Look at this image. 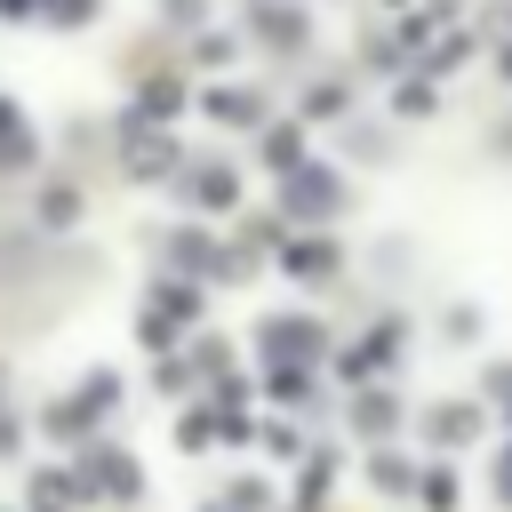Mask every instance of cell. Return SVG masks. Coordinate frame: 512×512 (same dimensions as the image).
<instances>
[{"mask_svg":"<svg viewBox=\"0 0 512 512\" xmlns=\"http://www.w3.org/2000/svg\"><path fill=\"white\" fill-rule=\"evenodd\" d=\"M80 488H88V496H96V488H104V496H136V464H128L120 448H88Z\"/></svg>","mask_w":512,"mask_h":512,"instance_id":"1","label":"cell"},{"mask_svg":"<svg viewBox=\"0 0 512 512\" xmlns=\"http://www.w3.org/2000/svg\"><path fill=\"white\" fill-rule=\"evenodd\" d=\"M288 200H296L304 216H328V208H336V176H320V168L296 160V168H288Z\"/></svg>","mask_w":512,"mask_h":512,"instance_id":"2","label":"cell"},{"mask_svg":"<svg viewBox=\"0 0 512 512\" xmlns=\"http://www.w3.org/2000/svg\"><path fill=\"white\" fill-rule=\"evenodd\" d=\"M264 344H272V360H312L320 352V328L312 320H264Z\"/></svg>","mask_w":512,"mask_h":512,"instance_id":"3","label":"cell"},{"mask_svg":"<svg viewBox=\"0 0 512 512\" xmlns=\"http://www.w3.org/2000/svg\"><path fill=\"white\" fill-rule=\"evenodd\" d=\"M208 112H216V120H232V128H248V120H264V104H256V88H208Z\"/></svg>","mask_w":512,"mask_h":512,"instance_id":"4","label":"cell"},{"mask_svg":"<svg viewBox=\"0 0 512 512\" xmlns=\"http://www.w3.org/2000/svg\"><path fill=\"white\" fill-rule=\"evenodd\" d=\"M256 32H264L272 48H296V40H304V8H264V16H256Z\"/></svg>","mask_w":512,"mask_h":512,"instance_id":"5","label":"cell"},{"mask_svg":"<svg viewBox=\"0 0 512 512\" xmlns=\"http://www.w3.org/2000/svg\"><path fill=\"white\" fill-rule=\"evenodd\" d=\"M264 160H272V168L288 176V168L304 160V136H296V128H272V136H264Z\"/></svg>","mask_w":512,"mask_h":512,"instance_id":"6","label":"cell"},{"mask_svg":"<svg viewBox=\"0 0 512 512\" xmlns=\"http://www.w3.org/2000/svg\"><path fill=\"white\" fill-rule=\"evenodd\" d=\"M352 416H360V432H392V416H400V408H392L384 392H368V400H360Z\"/></svg>","mask_w":512,"mask_h":512,"instance_id":"7","label":"cell"},{"mask_svg":"<svg viewBox=\"0 0 512 512\" xmlns=\"http://www.w3.org/2000/svg\"><path fill=\"white\" fill-rule=\"evenodd\" d=\"M32 480H40V488H32V504H40V512H64V504H72L64 472H32Z\"/></svg>","mask_w":512,"mask_h":512,"instance_id":"8","label":"cell"},{"mask_svg":"<svg viewBox=\"0 0 512 512\" xmlns=\"http://www.w3.org/2000/svg\"><path fill=\"white\" fill-rule=\"evenodd\" d=\"M376 488H392V496H408V488H416V472H408L400 456H376Z\"/></svg>","mask_w":512,"mask_h":512,"instance_id":"9","label":"cell"},{"mask_svg":"<svg viewBox=\"0 0 512 512\" xmlns=\"http://www.w3.org/2000/svg\"><path fill=\"white\" fill-rule=\"evenodd\" d=\"M432 432H440V440H464V432H472V408H440V424H432Z\"/></svg>","mask_w":512,"mask_h":512,"instance_id":"10","label":"cell"},{"mask_svg":"<svg viewBox=\"0 0 512 512\" xmlns=\"http://www.w3.org/2000/svg\"><path fill=\"white\" fill-rule=\"evenodd\" d=\"M504 496H512V448H504Z\"/></svg>","mask_w":512,"mask_h":512,"instance_id":"11","label":"cell"}]
</instances>
